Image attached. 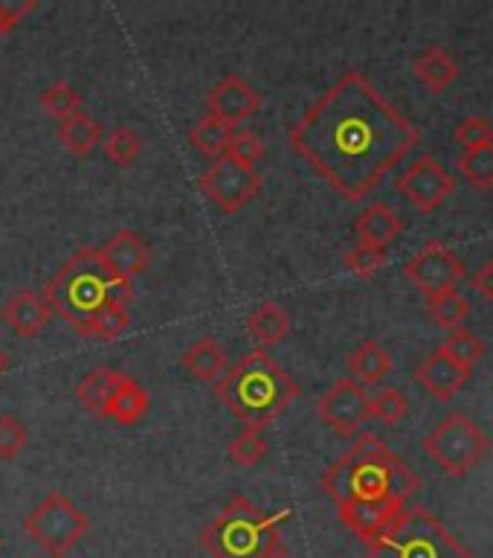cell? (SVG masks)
<instances>
[{
    "label": "cell",
    "instance_id": "obj_1",
    "mask_svg": "<svg viewBox=\"0 0 493 558\" xmlns=\"http://www.w3.org/2000/svg\"><path fill=\"white\" fill-rule=\"evenodd\" d=\"M418 129L360 73L348 70L287 129V143L331 190L363 201L418 146Z\"/></svg>",
    "mask_w": 493,
    "mask_h": 558
},
{
    "label": "cell",
    "instance_id": "obj_2",
    "mask_svg": "<svg viewBox=\"0 0 493 558\" xmlns=\"http://www.w3.org/2000/svg\"><path fill=\"white\" fill-rule=\"evenodd\" d=\"M322 488L337 506L340 521L352 535L369 544L407 509V500L421 488V480L381 436L363 434L329 465L322 474Z\"/></svg>",
    "mask_w": 493,
    "mask_h": 558
},
{
    "label": "cell",
    "instance_id": "obj_3",
    "mask_svg": "<svg viewBox=\"0 0 493 558\" xmlns=\"http://www.w3.org/2000/svg\"><path fill=\"white\" fill-rule=\"evenodd\" d=\"M134 296L128 279L113 277L99 262L96 247H78L47 282H44L41 300L50 305L70 329L82 338L90 329V323L108 308H125Z\"/></svg>",
    "mask_w": 493,
    "mask_h": 558
},
{
    "label": "cell",
    "instance_id": "obj_4",
    "mask_svg": "<svg viewBox=\"0 0 493 558\" xmlns=\"http://www.w3.org/2000/svg\"><path fill=\"white\" fill-rule=\"evenodd\" d=\"M218 399L247 430H264L299 396V387L264 349H252L218 381Z\"/></svg>",
    "mask_w": 493,
    "mask_h": 558
},
{
    "label": "cell",
    "instance_id": "obj_5",
    "mask_svg": "<svg viewBox=\"0 0 493 558\" xmlns=\"http://www.w3.org/2000/svg\"><path fill=\"white\" fill-rule=\"evenodd\" d=\"M287 521V509L276 514H261L259 506L244 495H235L224 512L200 532V544L212 558H261L276 541L279 526Z\"/></svg>",
    "mask_w": 493,
    "mask_h": 558
},
{
    "label": "cell",
    "instance_id": "obj_6",
    "mask_svg": "<svg viewBox=\"0 0 493 558\" xmlns=\"http://www.w3.org/2000/svg\"><path fill=\"white\" fill-rule=\"evenodd\" d=\"M369 558H470V549L424 506H407L386 530L366 544Z\"/></svg>",
    "mask_w": 493,
    "mask_h": 558
},
{
    "label": "cell",
    "instance_id": "obj_7",
    "mask_svg": "<svg viewBox=\"0 0 493 558\" xmlns=\"http://www.w3.org/2000/svg\"><path fill=\"white\" fill-rule=\"evenodd\" d=\"M24 532L50 558H64L90 532L87 514L67 495L50 492L24 521Z\"/></svg>",
    "mask_w": 493,
    "mask_h": 558
},
{
    "label": "cell",
    "instance_id": "obj_8",
    "mask_svg": "<svg viewBox=\"0 0 493 558\" xmlns=\"http://www.w3.org/2000/svg\"><path fill=\"white\" fill-rule=\"evenodd\" d=\"M427 457H433L451 477H468L491 451V439L468 416L451 413L424 439Z\"/></svg>",
    "mask_w": 493,
    "mask_h": 558
},
{
    "label": "cell",
    "instance_id": "obj_9",
    "mask_svg": "<svg viewBox=\"0 0 493 558\" xmlns=\"http://www.w3.org/2000/svg\"><path fill=\"white\" fill-rule=\"evenodd\" d=\"M200 190L218 209L235 213L259 195L261 174L252 166H244L230 155H221L209 163L207 172L200 174Z\"/></svg>",
    "mask_w": 493,
    "mask_h": 558
},
{
    "label": "cell",
    "instance_id": "obj_10",
    "mask_svg": "<svg viewBox=\"0 0 493 558\" xmlns=\"http://www.w3.org/2000/svg\"><path fill=\"white\" fill-rule=\"evenodd\" d=\"M404 277L427 296H435L444 291H456V286L465 279V262L444 242H427L404 265Z\"/></svg>",
    "mask_w": 493,
    "mask_h": 558
},
{
    "label": "cell",
    "instance_id": "obj_11",
    "mask_svg": "<svg viewBox=\"0 0 493 558\" xmlns=\"http://www.w3.org/2000/svg\"><path fill=\"white\" fill-rule=\"evenodd\" d=\"M317 413L325 425L340 436H355L363 427L369 413V392L355 378H340L322 392L317 401Z\"/></svg>",
    "mask_w": 493,
    "mask_h": 558
},
{
    "label": "cell",
    "instance_id": "obj_12",
    "mask_svg": "<svg viewBox=\"0 0 493 558\" xmlns=\"http://www.w3.org/2000/svg\"><path fill=\"white\" fill-rule=\"evenodd\" d=\"M398 192L409 198L421 213H433L444 204V198L453 192V178L435 163L433 157H418L407 172L398 178Z\"/></svg>",
    "mask_w": 493,
    "mask_h": 558
},
{
    "label": "cell",
    "instance_id": "obj_13",
    "mask_svg": "<svg viewBox=\"0 0 493 558\" xmlns=\"http://www.w3.org/2000/svg\"><path fill=\"white\" fill-rule=\"evenodd\" d=\"M96 253H99V262H102L108 274L128 279V282L139 277L148 268V259H151L148 244L134 230H125V227L116 230L102 247H96Z\"/></svg>",
    "mask_w": 493,
    "mask_h": 558
},
{
    "label": "cell",
    "instance_id": "obj_14",
    "mask_svg": "<svg viewBox=\"0 0 493 558\" xmlns=\"http://www.w3.org/2000/svg\"><path fill=\"white\" fill-rule=\"evenodd\" d=\"M209 105V117H215V120L226 122V125H233L235 122L250 120L252 113L261 108V96L252 90L242 76H224L212 87V94L207 99Z\"/></svg>",
    "mask_w": 493,
    "mask_h": 558
},
{
    "label": "cell",
    "instance_id": "obj_15",
    "mask_svg": "<svg viewBox=\"0 0 493 558\" xmlns=\"http://www.w3.org/2000/svg\"><path fill=\"white\" fill-rule=\"evenodd\" d=\"M416 378L430 396H435L439 401H451L468 384L470 369L465 364H459L456 357L447 355L444 349H435L433 355L418 366Z\"/></svg>",
    "mask_w": 493,
    "mask_h": 558
},
{
    "label": "cell",
    "instance_id": "obj_16",
    "mask_svg": "<svg viewBox=\"0 0 493 558\" xmlns=\"http://www.w3.org/2000/svg\"><path fill=\"white\" fill-rule=\"evenodd\" d=\"M0 320L7 323L9 329L15 331L17 338H35L41 335L44 326L50 323V305L44 303L41 296L21 288L17 294H12L0 308Z\"/></svg>",
    "mask_w": 493,
    "mask_h": 558
},
{
    "label": "cell",
    "instance_id": "obj_17",
    "mask_svg": "<svg viewBox=\"0 0 493 558\" xmlns=\"http://www.w3.org/2000/svg\"><path fill=\"white\" fill-rule=\"evenodd\" d=\"M412 73L427 90L444 94L459 78V59L442 44H433V47H427L424 52H418L412 59Z\"/></svg>",
    "mask_w": 493,
    "mask_h": 558
},
{
    "label": "cell",
    "instance_id": "obj_18",
    "mask_svg": "<svg viewBox=\"0 0 493 558\" xmlns=\"http://www.w3.org/2000/svg\"><path fill=\"white\" fill-rule=\"evenodd\" d=\"M400 230H404V225H400L398 213L386 207V204H372L355 221V233L360 244H369V247H378V251H386L398 239Z\"/></svg>",
    "mask_w": 493,
    "mask_h": 558
},
{
    "label": "cell",
    "instance_id": "obj_19",
    "mask_svg": "<svg viewBox=\"0 0 493 558\" xmlns=\"http://www.w3.org/2000/svg\"><path fill=\"white\" fill-rule=\"evenodd\" d=\"M181 364L195 381L212 384L226 373V349L218 340L200 338L183 352Z\"/></svg>",
    "mask_w": 493,
    "mask_h": 558
},
{
    "label": "cell",
    "instance_id": "obj_20",
    "mask_svg": "<svg viewBox=\"0 0 493 558\" xmlns=\"http://www.w3.org/2000/svg\"><path fill=\"white\" fill-rule=\"evenodd\" d=\"M348 378H355L360 387H374L392 373V355L378 340H363L360 347L348 355Z\"/></svg>",
    "mask_w": 493,
    "mask_h": 558
},
{
    "label": "cell",
    "instance_id": "obj_21",
    "mask_svg": "<svg viewBox=\"0 0 493 558\" xmlns=\"http://www.w3.org/2000/svg\"><path fill=\"white\" fill-rule=\"evenodd\" d=\"M148 410V390L134 378H122L120 387L113 390L108 408H104V416L113 418L116 425H137L139 418L146 416Z\"/></svg>",
    "mask_w": 493,
    "mask_h": 558
},
{
    "label": "cell",
    "instance_id": "obj_22",
    "mask_svg": "<svg viewBox=\"0 0 493 558\" xmlns=\"http://www.w3.org/2000/svg\"><path fill=\"white\" fill-rule=\"evenodd\" d=\"M122 378H125V375L111 369V366H96V369H90V373L76 384L78 401H82L90 413H96V416H104V408H108V401H111L113 390L120 387Z\"/></svg>",
    "mask_w": 493,
    "mask_h": 558
},
{
    "label": "cell",
    "instance_id": "obj_23",
    "mask_svg": "<svg viewBox=\"0 0 493 558\" xmlns=\"http://www.w3.org/2000/svg\"><path fill=\"white\" fill-rule=\"evenodd\" d=\"M59 140L70 155L87 157L96 148V143L102 140V125L90 113L78 111L70 120L59 122Z\"/></svg>",
    "mask_w": 493,
    "mask_h": 558
},
{
    "label": "cell",
    "instance_id": "obj_24",
    "mask_svg": "<svg viewBox=\"0 0 493 558\" xmlns=\"http://www.w3.org/2000/svg\"><path fill=\"white\" fill-rule=\"evenodd\" d=\"M247 331H250L252 338L259 340L261 347H276V343H282V340L287 338L291 320H287V314L282 305L268 300V303H261L259 308L250 314Z\"/></svg>",
    "mask_w": 493,
    "mask_h": 558
},
{
    "label": "cell",
    "instance_id": "obj_25",
    "mask_svg": "<svg viewBox=\"0 0 493 558\" xmlns=\"http://www.w3.org/2000/svg\"><path fill=\"white\" fill-rule=\"evenodd\" d=\"M233 134H235L233 125H226V122L215 120V117H204V120H198L189 129L192 146L198 148L200 155L212 157V160L221 155H226V148H230V140H233Z\"/></svg>",
    "mask_w": 493,
    "mask_h": 558
},
{
    "label": "cell",
    "instance_id": "obj_26",
    "mask_svg": "<svg viewBox=\"0 0 493 558\" xmlns=\"http://www.w3.org/2000/svg\"><path fill=\"white\" fill-rule=\"evenodd\" d=\"M468 300L459 294V291H444V294L430 296V314L439 329L456 331L461 329V323L468 317Z\"/></svg>",
    "mask_w": 493,
    "mask_h": 558
},
{
    "label": "cell",
    "instance_id": "obj_27",
    "mask_svg": "<svg viewBox=\"0 0 493 558\" xmlns=\"http://www.w3.org/2000/svg\"><path fill=\"white\" fill-rule=\"evenodd\" d=\"M41 108L47 111V117H52V120H70L73 113L82 111V96L73 90V85H67V82H52L50 87H44L41 94Z\"/></svg>",
    "mask_w": 493,
    "mask_h": 558
},
{
    "label": "cell",
    "instance_id": "obj_28",
    "mask_svg": "<svg viewBox=\"0 0 493 558\" xmlns=\"http://www.w3.org/2000/svg\"><path fill=\"white\" fill-rule=\"evenodd\" d=\"M459 169L470 181V186H477V190H493V146L465 151V155L459 157Z\"/></svg>",
    "mask_w": 493,
    "mask_h": 558
},
{
    "label": "cell",
    "instance_id": "obj_29",
    "mask_svg": "<svg viewBox=\"0 0 493 558\" xmlns=\"http://www.w3.org/2000/svg\"><path fill=\"white\" fill-rule=\"evenodd\" d=\"M268 453L270 442L259 434V430H244V434H238L233 442H230V460H233L235 465H242V469L259 465Z\"/></svg>",
    "mask_w": 493,
    "mask_h": 558
},
{
    "label": "cell",
    "instance_id": "obj_30",
    "mask_svg": "<svg viewBox=\"0 0 493 558\" xmlns=\"http://www.w3.org/2000/svg\"><path fill=\"white\" fill-rule=\"evenodd\" d=\"M407 410L409 404L404 399V392L395 390V387H386L378 396H369V413L383 425H398L400 418L407 416Z\"/></svg>",
    "mask_w": 493,
    "mask_h": 558
},
{
    "label": "cell",
    "instance_id": "obj_31",
    "mask_svg": "<svg viewBox=\"0 0 493 558\" xmlns=\"http://www.w3.org/2000/svg\"><path fill=\"white\" fill-rule=\"evenodd\" d=\"M104 155L111 157L116 166H131L139 155V137L134 129H113L102 140Z\"/></svg>",
    "mask_w": 493,
    "mask_h": 558
},
{
    "label": "cell",
    "instance_id": "obj_32",
    "mask_svg": "<svg viewBox=\"0 0 493 558\" xmlns=\"http://www.w3.org/2000/svg\"><path fill=\"white\" fill-rule=\"evenodd\" d=\"M444 352L451 357H456L459 364H465L470 369V366L477 364L479 357L485 355V340H479L477 335H470L468 329H456L451 331V338H447V343H444Z\"/></svg>",
    "mask_w": 493,
    "mask_h": 558
},
{
    "label": "cell",
    "instance_id": "obj_33",
    "mask_svg": "<svg viewBox=\"0 0 493 558\" xmlns=\"http://www.w3.org/2000/svg\"><path fill=\"white\" fill-rule=\"evenodd\" d=\"M346 265L348 270L357 274L360 279H369L386 265V251H378V247H369V244L357 242L355 247L346 253Z\"/></svg>",
    "mask_w": 493,
    "mask_h": 558
},
{
    "label": "cell",
    "instance_id": "obj_34",
    "mask_svg": "<svg viewBox=\"0 0 493 558\" xmlns=\"http://www.w3.org/2000/svg\"><path fill=\"white\" fill-rule=\"evenodd\" d=\"M131 326V314L128 308H108L90 323V329H87L85 338H96V340H116L122 331H128Z\"/></svg>",
    "mask_w": 493,
    "mask_h": 558
},
{
    "label": "cell",
    "instance_id": "obj_35",
    "mask_svg": "<svg viewBox=\"0 0 493 558\" xmlns=\"http://www.w3.org/2000/svg\"><path fill=\"white\" fill-rule=\"evenodd\" d=\"M226 155L238 160L244 166H252L259 163L261 157H264V143L256 131H235L233 140H230V148H226Z\"/></svg>",
    "mask_w": 493,
    "mask_h": 558
},
{
    "label": "cell",
    "instance_id": "obj_36",
    "mask_svg": "<svg viewBox=\"0 0 493 558\" xmlns=\"http://www.w3.org/2000/svg\"><path fill=\"white\" fill-rule=\"evenodd\" d=\"M456 140L465 146V151L493 146V125L485 120V117H468V120L459 122Z\"/></svg>",
    "mask_w": 493,
    "mask_h": 558
},
{
    "label": "cell",
    "instance_id": "obj_37",
    "mask_svg": "<svg viewBox=\"0 0 493 558\" xmlns=\"http://www.w3.org/2000/svg\"><path fill=\"white\" fill-rule=\"evenodd\" d=\"M26 445V427L21 418L0 416V460H15L17 453L24 451Z\"/></svg>",
    "mask_w": 493,
    "mask_h": 558
},
{
    "label": "cell",
    "instance_id": "obj_38",
    "mask_svg": "<svg viewBox=\"0 0 493 558\" xmlns=\"http://www.w3.org/2000/svg\"><path fill=\"white\" fill-rule=\"evenodd\" d=\"M33 9L35 0H17V3H12V0H0V38L12 33V29L21 24V17L29 15Z\"/></svg>",
    "mask_w": 493,
    "mask_h": 558
},
{
    "label": "cell",
    "instance_id": "obj_39",
    "mask_svg": "<svg viewBox=\"0 0 493 558\" xmlns=\"http://www.w3.org/2000/svg\"><path fill=\"white\" fill-rule=\"evenodd\" d=\"M470 288H473L479 296L493 300V259L485 262V265H482V268L473 274V279H470Z\"/></svg>",
    "mask_w": 493,
    "mask_h": 558
},
{
    "label": "cell",
    "instance_id": "obj_40",
    "mask_svg": "<svg viewBox=\"0 0 493 558\" xmlns=\"http://www.w3.org/2000/svg\"><path fill=\"white\" fill-rule=\"evenodd\" d=\"M261 558H294V556L287 553V547H285V544H282V541H276V544H273V547H270L268 553H264V556H261Z\"/></svg>",
    "mask_w": 493,
    "mask_h": 558
},
{
    "label": "cell",
    "instance_id": "obj_41",
    "mask_svg": "<svg viewBox=\"0 0 493 558\" xmlns=\"http://www.w3.org/2000/svg\"><path fill=\"white\" fill-rule=\"evenodd\" d=\"M9 366H12V361H9V355L0 349V375L9 373Z\"/></svg>",
    "mask_w": 493,
    "mask_h": 558
}]
</instances>
